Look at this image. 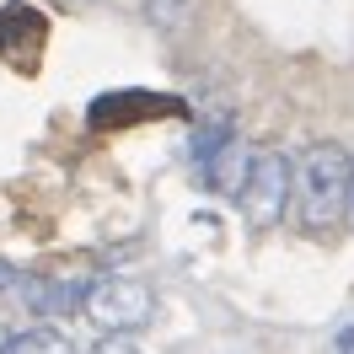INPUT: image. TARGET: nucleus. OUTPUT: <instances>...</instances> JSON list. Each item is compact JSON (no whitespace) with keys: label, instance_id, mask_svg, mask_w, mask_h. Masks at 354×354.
I'll list each match as a JSON object with an SVG mask.
<instances>
[{"label":"nucleus","instance_id":"1","mask_svg":"<svg viewBox=\"0 0 354 354\" xmlns=\"http://www.w3.org/2000/svg\"><path fill=\"white\" fill-rule=\"evenodd\" d=\"M349 177H354V156L338 140H311L306 151L290 161V204L301 231H333L349 209Z\"/></svg>","mask_w":354,"mask_h":354},{"label":"nucleus","instance_id":"2","mask_svg":"<svg viewBox=\"0 0 354 354\" xmlns=\"http://www.w3.org/2000/svg\"><path fill=\"white\" fill-rule=\"evenodd\" d=\"M81 311L102 328V338H129L134 328H145L156 311V295L145 279H129V274H102L91 279L86 295H81Z\"/></svg>","mask_w":354,"mask_h":354},{"label":"nucleus","instance_id":"3","mask_svg":"<svg viewBox=\"0 0 354 354\" xmlns=\"http://www.w3.org/2000/svg\"><path fill=\"white\" fill-rule=\"evenodd\" d=\"M236 204H242L252 231H268V225L285 221V209H290V156H279V151L247 156V177H242V188H236Z\"/></svg>","mask_w":354,"mask_h":354},{"label":"nucleus","instance_id":"4","mask_svg":"<svg viewBox=\"0 0 354 354\" xmlns=\"http://www.w3.org/2000/svg\"><path fill=\"white\" fill-rule=\"evenodd\" d=\"M81 295H86V285H65V279H27V290H22V301L32 311H81Z\"/></svg>","mask_w":354,"mask_h":354},{"label":"nucleus","instance_id":"5","mask_svg":"<svg viewBox=\"0 0 354 354\" xmlns=\"http://www.w3.org/2000/svg\"><path fill=\"white\" fill-rule=\"evenodd\" d=\"M11 354H75V344H70V333H59V328H27V333H17L11 338Z\"/></svg>","mask_w":354,"mask_h":354},{"label":"nucleus","instance_id":"6","mask_svg":"<svg viewBox=\"0 0 354 354\" xmlns=\"http://www.w3.org/2000/svg\"><path fill=\"white\" fill-rule=\"evenodd\" d=\"M91 354H134V349H129V344H124V338H102V344H97V349H91Z\"/></svg>","mask_w":354,"mask_h":354},{"label":"nucleus","instance_id":"7","mask_svg":"<svg viewBox=\"0 0 354 354\" xmlns=\"http://www.w3.org/2000/svg\"><path fill=\"white\" fill-rule=\"evenodd\" d=\"M344 221L354 225V177H349V209H344Z\"/></svg>","mask_w":354,"mask_h":354},{"label":"nucleus","instance_id":"8","mask_svg":"<svg viewBox=\"0 0 354 354\" xmlns=\"http://www.w3.org/2000/svg\"><path fill=\"white\" fill-rule=\"evenodd\" d=\"M0 354H11V333L0 328Z\"/></svg>","mask_w":354,"mask_h":354}]
</instances>
